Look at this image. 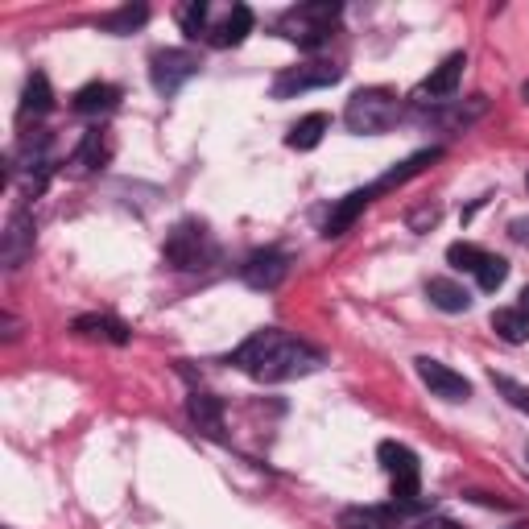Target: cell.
<instances>
[{
	"label": "cell",
	"mask_w": 529,
	"mask_h": 529,
	"mask_svg": "<svg viewBox=\"0 0 529 529\" xmlns=\"http://www.w3.org/2000/svg\"><path fill=\"white\" fill-rule=\"evenodd\" d=\"M286 273H290V257L286 253H277V248H265V253H253L244 265H240V277L253 290H277L286 282Z\"/></svg>",
	"instance_id": "cell-10"
},
{
	"label": "cell",
	"mask_w": 529,
	"mask_h": 529,
	"mask_svg": "<svg viewBox=\"0 0 529 529\" xmlns=\"http://www.w3.org/2000/svg\"><path fill=\"white\" fill-rule=\"evenodd\" d=\"M166 261L174 269H207L215 261V240L199 220H182L170 236H166Z\"/></svg>",
	"instance_id": "cell-3"
},
{
	"label": "cell",
	"mask_w": 529,
	"mask_h": 529,
	"mask_svg": "<svg viewBox=\"0 0 529 529\" xmlns=\"http://www.w3.org/2000/svg\"><path fill=\"white\" fill-rule=\"evenodd\" d=\"M377 459L381 468L389 472L393 480V496L401 505H418V488H422V468H418V455L406 447V443H381L377 447Z\"/></svg>",
	"instance_id": "cell-5"
},
{
	"label": "cell",
	"mask_w": 529,
	"mask_h": 529,
	"mask_svg": "<svg viewBox=\"0 0 529 529\" xmlns=\"http://www.w3.org/2000/svg\"><path fill=\"white\" fill-rule=\"evenodd\" d=\"M29 253H34V215L29 211H13L5 224V244H0V261L9 269H17Z\"/></svg>",
	"instance_id": "cell-11"
},
{
	"label": "cell",
	"mask_w": 529,
	"mask_h": 529,
	"mask_svg": "<svg viewBox=\"0 0 529 529\" xmlns=\"http://www.w3.org/2000/svg\"><path fill=\"white\" fill-rule=\"evenodd\" d=\"M207 13H211V9L203 5V0H191V5L182 9V29H186V38H199V34H203Z\"/></svg>",
	"instance_id": "cell-29"
},
{
	"label": "cell",
	"mask_w": 529,
	"mask_h": 529,
	"mask_svg": "<svg viewBox=\"0 0 529 529\" xmlns=\"http://www.w3.org/2000/svg\"><path fill=\"white\" fill-rule=\"evenodd\" d=\"M525 463H529V447H525Z\"/></svg>",
	"instance_id": "cell-33"
},
{
	"label": "cell",
	"mask_w": 529,
	"mask_h": 529,
	"mask_svg": "<svg viewBox=\"0 0 529 529\" xmlns=\"http://www.w3.org/2000/svg\"><path fill=\"white\" fill-rule=\"evenodd\" d=\"M199 75V58L191 50H158L153 54V67H149V79L153 87L162 91V96H178Z\"/></svg>",
	"instance_id": "cell-7"
},
{
	"label": "cell",
	"mask_w": 529,
	"mask_h": 529,
	"mask_svg": "<svg viewBox=\"0 0 529 529\" xmlns=\"http://www.w3.org/2000/svg\"><path fill=\"white\" fill-rule=\"evenodd\" d=\"M75 331L87 339H108V344H129V327L108 319V315H83L75 319Z\"/></svg>",
	"instance_id": "cell-19"
},
{
	"label": "cell",
	"mask_w": 529,
	"mask_h": 529,
	"mask_svg": "<svg viewBox=\"0 0 529 529\" xmlns=\"http://www.w3.org/2000/svg\"><path fill=\"white\" fill-rule=\"evenodd\" d=\"M339 79H344V67H335V62H302V67H290L273 79V100H294L302 91H319Z\"/></svg>",
	"instance_id": "cell-6"
},
{
	"label": "cell",
	"mask_w": 529,
	"mask_h": 529,
	"mask_svg": "<svg viewBox=\"0 0 529 529\" xmlns=\"http://www.w3.org/2000/svg\"><path fill=\"white\" fill-rule=\"evenodd\" d=\"M108 158H112V137H108L104 129H91V133L83 137V145L75 149L71 166H75V174H91V170L108 166Z\"/></svg>",
	"instance_id": "cell-15"
},
{
	"label": "cell",
	"mask_w": 529,
	"mask_h": 529,
	"mask_svg": "<svg viewBox=\"0 0 529 529\" xmlns=\"http://www.w3.org/2000/svg\"><path fill=\"white\" fill-rule=\"evenodd\" d=\"M401 513L389 505H352L339 513V529H397Z\"/></svg>",
	"instance_id": "cell-13"
},
{
	"label": "cell",
	"mask_w": 529,
	"mask_h": 529,
	"mask_svg": "<svg viewBox=\"0 0 529 529\" xmlns=\"http://www.w3.org/2000/svg\"><path fill=\"white\" fill-rule=\"evenodd\" d=\"M232 364L261 385H277V381H294V377L315 372L323 364V356L310 344H302V339L269 327V331H257L253 339H244L232 352Z\"/></svg>",
	"instance_id": "cell-1"
},
{
	"label": "cell",
	"mask_w": 529,
	"mask_h": 529,
	"mask_svg": "<svg viewBox=\"0 0 529 529\" xmlns=\"http://www.w3.org/2000/svg\"><path fill=\"white\" fill-rule=\"evenodd\" d=\"M248 34H253V13H248L244 5H232V13L224 17V25L215 29V46H240Z\"/></svg>",
	"instance_id": "cell-22"
},
{
	"label": "cell",
	"mask_w": 529,
	"mask_h": 529,
	"mask_svg": "<svg viewBox=\"0 0 529 529\" xmlns=\"http://www.w3.org/2000/svg\"><path fill=\"white\" fill-rule=\"evenodd\" d=\"M492 389L501 393L513 410H521V414H529V385H521V381H513V377H505V372H492Z\"/></svg>",
	"instance_id": "cell-26"
},
{
	"label": "cell",
	"mask_w": 529,
	"mask_h": 529,
	"mask_svg": "<svg viewBox=\"0 0 529 529\" xmlns=\"http://www.w3.org/2000/svg\"><path fill=\"white\" fill-rule=\"evenodd\" d=\"M377 199V191H372V186H364V191H352L348 199H339L335 207H331V215H327V224H323V236L331 240V236H344L352 224H356V215Z\"/></svg>",
	"instance_id": "cell-12"
},
{
	"label": "cell",
	"mask_w": 529,
	"mask_h": 529,
	"mask_svg": "<svg viewBox=\"0 0 529 529\" xmlns=\"http://www.w3.org/2000/svg\"><path fill=\"white\" fill-rule=\"evenodd\" d=\"M397 116H401V104H397L393 91H385V87H364V91H356V96L348 100V108H344L348 129L360 133V137L389 133L393 124H397Z\"/></svg>",
	"instance_id": "cell-2"
},
{
	"label": "cell",
	"mask_w": 529,
	"mask_h": 529,
	"mask_svg": "<svg viewBox=\"0 0 529 529\" xmlns=\"http://www.w3.org/2000/svg\"><path fill=\"white\" fill-rule=\"evenodd\" d=\"M191 418H195V426L199 430H207L211 439H224V401L220 397H211V393H195L191 397Z\"/></svg>",
	"instance_id": "cell-18"
},
{
	"label": "cell",
	"mask_w": 529,
	"mask_h": 529,
	"mask_svg": "<svg viewBox=\"0 0 529 529\" xmlns=\"http://www.w3.org/2000/svg\"><path fill=\"white\" fill-rule=\"evenodd\" d=\"M463 67H468V58L463 54H451V58H443L439 67H434L422 83H418V91H414V104H447L455 91H459V79H463Z\"/></svg>",
	"instance_id": "cell-9"
},
{
	"label": "cell",
	"mask_w": 529,
	"mask_h": 529,
	"mask_svg": "<svg viewBox=\"0 0 529 529\" xmlns=\"http://www.w3.org/2000/svg\"><path fill=\"white\" fill-rule=\"evenodd\" d=\"M418 529H463V525H455V521H447V517H430V521H422Z\"/></svg>",
	"instance_id": "cell-30"
},
{
	"label": "cell",
	"mask_w": 529,
	"mask_h": 529,
	"mask_svg": "<svg viewBox=\"0 0 529 529\" xmlns=\"http://www.w3.org/2000/svg\"><path fill=\"white\" fill-rule=\"evenodd\" d=\"M331 129V120L323 116V112H310V116H302L294 129H290V137H286V145L290 149H315L319 141H323V133Z\"/></svg>",
	"instance_id": "cell-23"
},
{
	"label": "cell",
	"mask_w": 529,
	"mask_h": 529,
	"mask_svg": "<svg viewBox=\"0 0 529 529\" xmlns=\"http://www.w3.org/2000/svg\"><path fill=\"white\" fill-rule=\"evenodd\" d=\"M339 17V5L335 0H315V5H298L286 13L282 29H286V38H294L298 46L306 50H315L331 38V21Z\"/></svg>",
	"instance_id": "cell-4"
},
{
	"label": "cell",
	"mask_w": 529,
	"mask_h": 529,
	"mask_svg": "<svg viewBox=\"0 0 529 529\" xmlns=\"http://www.w3.org/2000/svg\"><path fill=\"white\" fill-rule=\"evenodd\" d=\"M54 108V91H50V79L38 71L29 75L25 83V96H21V116H46Z\"/></svg>",
	"instance_id": "cell-24"
},
{
	"label": "cell",
	"mask_w": 529,
	"mask_h": 529,
	"mask_svg": "<svg viewBox=\"0 0 529 529\" xmlns=\"http://www.w3.org/2000/svg\"><path fill=\"white\" fill-rule=\"evenodd\" d=\"M426 298H430V306H439L443 315H463V310L472 306V294L463 290L459 282H451V277H430Z\"/></svg>",
	"instance_id": "cell-16"
},
{
	"label": "cell",
	"mask_w": 529,
	"mask_h": 529,
	"mask_svg": "<svg viewBox=\"0 0 529 529\" xmlns=\"http://www.w3.org/2000/svg\"><path fill=\"white\" fill-rule=\"evenodd\" d=\"M439 158H443V149H422V153H414V158H406L401 166H393V170H389V174H385L377 186H372V191L381 195V191H393V186H406L410 178H418L422 170H430V166L439 162Z\"/></svg>",
	"instance_id": "cell-17"
},
{
	"label": "cell",
	"mask_w": 529,
	"mask_h": 529,
	"mask_svg": "<svg viewBox=\"0 0 529 529\" xmlns=\"http://www.w3.org/2000/svg\"><path fill=\"white\" fill-rule=\"evenodd\" d=\"M484 112H488V100H484V96H472L468 104H455V108H447V112H430V120H439L443 129L463 133V129H468V124H476Z\"/></svg>",
	"instance_id": "cell-20"
},
{
	"label": "cell",
	"mask_w": 529,
	"mask_h": 529,
	"mask_svg": "<svg viewBox=\"0 0 529 529\" xmlns=\"http://www.w3.org/2000/svg\"><path fill=\"white\" fill-rule=\"evenodd\" d=\"M513 236L517 240H529V220H513Z\"/></svg>",
	"instance_id": "cell-31"
},
{
	"label": "cell",
	"mask_w": 529,
	"mask_h": 529,
	"mask_svg": "<svg viewBox=\"0 0 529 529\" xmlns=\"http://www.w3.org/2000/svg\"><path fill=\"white\" fill-rule=\"evenodd\" d=\"M517 310H521V315H525V319H529V286H525V290H521V306H517Z\"/></svg>",
	"instance_id": "cell-32"
},
{
	"label": "cell",
	"mask_w": 529,
	"mask_h": 529,
	"mask_svg": "<svg viewBox=\"0 0 529 529\" xmlns=\"http://www.w3.org/2000/svg\"><path fill=\"white\" fill-rule=\"evenodd\" d=\"M476 277H480V290H488V294H496L505 286V277H509V261L505 257H484V265L476 269Z\"/></svg>",
	"instance_id": "cell-27"
},
{
	"label": "cell",
	"mask_w": 529,
	"mask_h": 529,
	"mask_svg": "<svg viewBox=\"0 0 529 529\" xmlns=\"http://www.w3.org/2000/svg\"><path fill=\"white\" fill-rule=\"evenodd\" d=\"M414 368H418L422 385H426L434 397H443V401H468V397H472V385H468V377H463V372H455V368H447L443 360L418 356V360H414Z\"/></svg>",
	"instance_id": "cell-8"
},
{
	"label": "cell",
	"mask_w": 529,
	"mask_h": 529,
	"mask_svg": "<svg viewBox=\"0 0 529 529\" xmlns=\"http://www.w3.org/2000/svg\"><path fill=\"white\" fill-rule=\"evenodd\" d=\"M492 331L505 339V344H525L529 339V319L521 315L517 306H501V310H492Z\"/></svg>",
	"instance_id": "cell-21"
},
{
	"label": "cell",
	"mask_w": 529,
	"mask_h": 529,
	"mask_svg": "<svg viewBox=\"0 0 529 529\" xmlns=\"http://www.w3.org/2000/svg\"><path fill=\"white\" fill-rule=\"evenodd\" d=\"M525 186H529V174H525Z\"/></svg>",
	"instance_id": "cell-34"
},
{
	"label": "cell",
	"mask_w": 529,
	"mask_h": 529,
	"mask_svg": "<svg viewBox=\"0 0 529 529\" xmlns=\"http://www.w3.org/2000/svg\"><path fill=\"white\" fill-rule=\"evenodd\" d=\"M145 21H149V9H145V5H124V9L108 13V17L100 21V29H108V34H133V29L145 25Z\"/></svg>",
	"instance_id": "cell-25"
},
{
	"label": "cell",
	"mask_w": 529,
	"mask_h": 529,
	"mask_svg": "<svg viewBox=\"0 0 529 529\" xmlns=\"http://www.w3.org/2000/svg\"><path fill=\"white\" fill-rule=\"evenodd\" d=\"M116 104H120V87H112V83H87V87L75 91V100H71V108L79 116H104Z\"/></svg>",
	"instance_id": "cell-14"
},
{
	"label": "cell",
	"mask_w": 529,
	"mask_h": 529,
	"mask_svg": "<svg viewBox=\"0 0 529 529\" xmlns=\"http://www.w3.org/2000/svg\"><path fill=\"white\" fill-rule=\"evenodd\" d=\"M484 257H488L484 248H476V244H463V240L447 248V261H451L455 269H463V273H476V269L484 265Z\"/></svg>",
	"instance_id": "cell-28"
}]
</instances>
